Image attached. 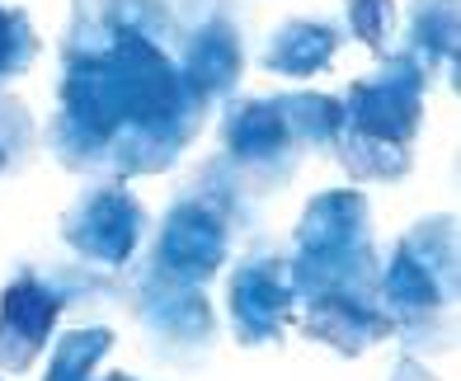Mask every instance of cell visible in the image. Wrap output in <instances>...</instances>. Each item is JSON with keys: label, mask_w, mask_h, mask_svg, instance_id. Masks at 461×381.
Instances as JSON below:
<instances>
[{"label": "cell", "mask_w": 461, "mask_h": 381, "mask_svg": "<svg viewBox=\"0 0 461 381\" xmlns=\"http://www.w3.org/2000/svg\"><path fill=\"white\" fill-rule=\"evenodd\" d=\"M67 76L48 127L52 156L76 175H160L198 137L207 104L188 90L170 48L118 24L99 0H76L67 29Z\"/></svg>", "instance_id": "cell-1"}, {"label": "cell", "mask_w": 461, "mask_h": 381, "mask_svg": "<svg viewBox=\"0 0 461 381\" xmlns=\"http://www.w3.org/2000/svg\"><path fill=\"white\" fill-rule=\"evenodd\" d=\"M424 90L429 76L405 52L382 61L367 80L348 85V95L339 99L344 122L339 137H334V151L358 184L410 175L414 165L410 141L419 132V118H424Z\"/></svg>", "instance_id": "cell-2"}, {"label": "cell", "mask_w": 461, "mask_h": 381, "mask_svg": "<svg viewBox=\"0 0 461 381\" xmlns=\"http://www.w3.org/2000/svg\"><path fill=\"white\" fill-rule=\"evenodd\" d=\"M382 306L391 311L395 334L410 349L452 344V302H456V231L452 217L419 222L401 236L386 273L376 278Z\"/></svg>", "instance_id": "cell-3"}, {"label": "cell", "mask_w": 461, "mask_h": 381, "mask_svg": "<svg viewBox=\"0 0 461 381\" xmlns=\"http://www.w3.org/2000/svg\"><path fill=\"white\" fill-rule=\"evenodd\" d=\"M207 179L217 188H203L194 184V194H184L170 212H165V226L156 236L151 249V264L146 273H160L170 283H194L203 287L212 273L226 264V249H230V222H236V184H221V169L212 165Z\"/></svg>", "instance_id": "cell-4"}, {"label": "cell", "mask_w": 461, "mask_h": 381, "mask_svg": "<svg viewBox=\"0 0 461 381\" xmlns=\"http://www.w3.org/2000/svg\"><path fill=\"white\" fill-rule=\"evenodd\" d=\"M175 48H179L175 67L203 104H217L221 95L236 90L245 71V48L230 0H179Z\"/></svg>", "instance_id": "cell-5"}, {"label": "cell", "mask_w": 461, "mask_h": 381, "mask_svg": "<svg viewBox=\"0 0 461 381\" xmlns=\"http://www.w3.org/2000/svg\"><path fill=\"white\" fill-rule=\"evenodd\" d=\"M132 311L141 330L151 334V349L170 363H198L212 353L217 339V315L207 306L203 287L194 283H170L160 273H141L132 292Z\"/></svg>", "instance_id": "cell-6"}, {"label": "cell", "mask_w": 461, "mask_h": 381, "mask_svg": "<svg viewBox=\"0 0 461 381\" xmlns=\"http://www.w3.org/2000/svg\"><path fill=\"white\" fill-rule=\"evenodd\" d=\"M61 236L80 259L118 268L132 259V249L146 236V212L122 184H95L61 217Z\"/></svg>", "instance_id": "cell-7"}, {"label": "cell", "mask_w": 461, "mask_h": 381, "mask_svg": "<svg viewBox=\"0 0 461 381\" xmlns=\"http://www.w3.org/2000/svg\"><path fill=\"white\" fill-rule=\"evenodd\" d=\"M221 146L230 165L240 169L245 184H278L292 175V165H297L302 146L292 137V127L278 109V99H240L230 104L226 118H221Z\"/></svg>", "instance_id": "cell-8"}, {"label": "cell", "mask_w": 461, "mask_h": 381, "mask_svg": "<svg viewBox=\"0 0 461 381\" xmlns=\"http://www.w3.org/2000/svg\"><path fill=\"white\" fill-rule=\"evenodd\" d=\"M230 330H236L240 344H274L283 339L292 306H297V292H292L287 264L283 259H245L230 278Z\"/></svg>", "instance_id": "cell-9"}, {"label": "cell", "mask_w": 461, "mask_h": 381, "mask_svg": "<svg viewBox=\"0 0 461 381\" xmlns=\"http://www.w3.org/2000/svg\"><path fill=\"white\" fill-rule=\"evenodd\" d=\"M61 306H67L61 287H48L38 273H19L5 287V296H0V372L33 367V358L43 353Z\"/></svg>", "instance_id": "cell-10"}, {"label": "cell", "mask_w": 461, "mask_h": 381, "mask_svg": "<svg viewBox=\"0 0 461 381\" xmlns=\"http://www.w3.org/2000/svg\"><path fill=\"white\" fill-rule=\"evenodd\" d=\"M302 306H306V321H302L306 339L330 344L344 358H358L395 334L391 311L382 306V292H321V296H306Z\"/></svg>", "instance_id": "cell-11"}, {"label": "cell", "mask_w": 461, "mask_h": 381, "mask_svg": "<svg viewBox=\"0 0 461 381\" xmlns=\"http://www.w3.org/2000/svg\"><path fill=\"white\" fill-rule=\"evenodd\" d=\"M372 245L367 231V198L358 188H334L311 198L297 222V254H344Z\"/></svg>", "instance_id": "cell-12"}, {"label": "cell", "mask_w": 461, "mask_h": 381, "mask_svg": "<svg viewBox=\"0 0 461 381\" xmlns=\"http://www.w3.org/2000/svg\"><path fill=\"white\" fill-rule=\"evenodd\" d=\"M334 52H339V29L325 19H287V24L268 38L264 67L274 76H316L325 71Z\"/></svg>", "instance_id": "cell-13"}, {"label": "cell", "mask_w": 461, "mask_h": 381, "mask_svg": "<svg viewBox=\"0 0 461 381\" xmlns=\"http://www.w3.org/2000/svg\"><path fill=\"white\" fill-rule=\"evenodd\" d=\"M405 38H410L405 57L424 76H452L456 71V0H414Z\"/></svg>", "instance_id": "cell-14"}, {"label": "cell", "mask_w": 461, "mask_h": 381, "mask_svg": "<svg viewBox=\"0 0 461 381\" xmlns=\"http://www.w3.org/2000/svg\"><path fill=\"white\" fill-rule=\"evenodd\" d=\"M278 109H283V118H287L302 151L306 146H334V137H339V122H344L339 99L297 90V95H278Z\"/></svg>", "instance_id": "cell-15"}, {"label": "cell", "mask_w": 461, "mask_h": 381, "mask_svg": "<svg viewBox=\"0 0 461 381\" xmlns=\"http://www.w3.org/2000/svg\"><path fill=\"white\" fill-rule=\"evenodd\" d=\"M109 349H113V330H104V325L61 334L43 381H95V367L104 363V353H109Z\"/></svg>", "instance_id": "cell-16"}, {"label": "cell", "mask_w": 461, "mask_h": 381, "mask_svg": "<svg viewBox=\"0 0 461 381\" xmlns=\"http://www.w3.org/2000/svg\"><path fill=\"white\" fill-rule=\"evenodd\" d=\"M33 57H38V33L29 24V14L0 5V80L29 71Z\"/></svg>", "instance_id": "cell-17"}, {"label": "cell", "mask_w": 461, "mask_h": 381, "mask_svg": "<svg viewBox=\"0 0 461 381\" xmlns=\"http://www.w3.org/2000/svg\"><path fill=\"white\" fill-rule=\"evenodd\" d=\"M344 10H348V29L358 33L372 52H382L386 38H391V24H395L391 0H344Z\"/></svg>", "instance_id": "cell-18"}, {"label": "cell", "mask_w": 461, "mask_h": 381, "mask_svg": "<svg viewBox=\"0 0 461 381\" xmlns=\"http://www.w3.org/2000/svg\"><path fill=\"white\" fill-rule=\"evenodd\" d=\"M0 146L10 151L14 165L33 151V118H29L24 104H19L14 95H5V90H0Z\"/></svg>", "instance_id": "cell-19"}, {"label": "cell", "mask_w": 461, "mask_h": 381, "mask_svg": "<svg viewBox=\"0 0 461 381\" xmlns=\"http://www.w3.org/2000/svg\"><path fill=\"white\" fill-rule=\"evenodd\" d=\"M391 381H433V372H424V367L414 363V358H405V363L395 367V376H391Z\"/></svg>", "instance_id": "cell-20"}, {"label": "cell", "mask_w": 461, "mask_h": 381, "mask_svg": "<svg viewBox=\"0 0 461 381\" xmlns=\"http://www.w3.org/2000/svg\"><path fill=\"white\" fill-rule=\"evenodd\" d=\"M10 165H14V160H10V151H5V146H0V175H5Z\"/></svg>", "instance_id": "cell-21"}, {"label": "cell", "mask_w": 461, "mask_h": 381, "mask_svg": "<svg viewBox=\"0 0 461 381\" xmlns=\"http://www.w3.org/2000/svg\"><path fill=\"white\" fill-rule=\"evenodd\" d=\"M104 381H137V376H128V372H109V376H104Z\"/></svg>", "instance_id": "cell-22"}]
</instances>
